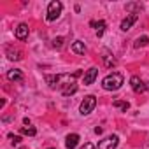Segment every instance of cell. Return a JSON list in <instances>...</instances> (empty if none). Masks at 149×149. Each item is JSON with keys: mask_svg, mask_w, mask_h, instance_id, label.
Masks as SVG:
<instances>
[{"mask_svg": "<svg viewBox=\"0 0 149 149\" xmlns=\"http://www.w3.org/2000/svg\"><path fill=\"white\" fill-rule=\"evenodd\" d=\"M123 81H125V79H123V74H119V72H112V74H109V76L104 77V81H102V88L107 90V91H116V90L121 88Z\"/></svg>", "mask_w": 149, "mask_h": 149, "instance_id": "1", "label": "cell"}, {"mask_svg": "<svg viewBox=\"0 0 149 149\" xmlns=\"http://www.w3.org/2000/svg\"><path fill=\"white\" fill-rule=\"evenodd\" d=\"M95 107H97V98H95V95H86L84 100H83L81 105H79V111H81L83 116H86V114L93 112Z\"/></svg>", "mask_w": 149, "mask_h": 149, "instance_id": "2", "label": "cell"}, {"mask_svg": "<svg viewBox=\"0 0 149 149\" xmlns=\"http://www.w3.org/2000/svg\"><path fill=\"white\" fill-rule=\"evenodd\" d=\"M61 9H63V6H61V2L60 0H53V2L47 6V21H54V19H58L60 18V14H61Z\"/></svg>", "mask_w": 149, "mask_h": 149, "instance_id": "3", "label": "cell"}, {"mask_svg": "<svg viewBox=\"0 0 149 149\" xmlns=\"http://www.w3.org/2000/svg\"><path fill=\"white\" fill-rule=\"evenodd\" d=\"M118 144H119L118 135H111V137H105L104 140L98 142V149H116Z\"/></svg>", "mask_w": 149, "mask_h": 149, "instance_id": "4", "label": "cell"}, {"mask_svg": "<svg viewBox=\"0 0 149 149\" xmlns=\"http://www.w3.org/2000/svg\"><path fill=\"white\" fill-rule=\"evenodd\" d=\"M130 86H132V90H133L135 93H144V91L147 90V86L144 84V81H142L139 76H132V79H130Z\"/></svg>", "mask_w": 149, "mask_h": 149, "instance_id": "5", "label": "cell"}, {"mask_svg": "<svg viewBox=\"0 0 149 149\" xmlns=\"http://www.w3.org/2000/svg\"><path fill=\"white\" fill-rule=\"evenodd\" d=\"M97 76H98V68L91 67L90 70H86V74H84V84H86V86L93 84V83H95V79H97Z\"/></svg>", "mask_w": 149, "mask_h": 149, "instance_id": "6", "label": "cell"}, {"mask_svg": "<svg viewBox=\"0 0 149 149\" xmlns=\"http://www.w3.org/2000/svg\"><path fill=\"white\" fill-rule=\"evenodd\" d=\"M137 19H139L137 14H130V16H126V18L121 21V30H123V32H128V30L132 28V25L137 23Z\"/></svg>", "mask_w": 149, "mask_h": 149, "instance_id": "7", "label": "cell"}, {"mask_svg": "<svg viewBox=\"0 0 149 149\" xmlns=\"http://www.w3.org/2000/svg\"><path fill=\"white\" fill-rule=\"evenodd\" d=\"M14 33H16V39L26 40V39H28V25H26V23H19Z\"/></svg>", "mask_w": 149, "mask_h": 149, "instance_id": "8", "label": "cell"}, {"mask_svg": "<svg viewBox=\"0 0 149 149\" xmlns=\"http://www.w3.org/2000/svg\"><path fill=\"white\" fill-rule=\"evenodd\" d=\"M79 144V135L77 133H68L67 135V139H65V147L67 149H74Z\"/></svg>", "mask_w": 149, "mask_h": 149, "instance_id": "9", "label": "cell"}, {"mask_svg": "<svg viewBox=\"0 0 149 149\" xmlns=\"http://www.w3.org/2000/svg\"><path fill=\"white\" fill-rule=\"evenodd\" d=\"M7 79L9 81H16V83H23V72L21 70H18V68H14V70H9L7 72Z\"/></svg>", "mask_w": 149, "mask_h": 149, "instance_id": "10", "label": "cell"}, {"mask_svg": "<svg viewBox=\"0 0 149 149\" xmlns=\"http://www.w3.org/2000/svg\"><path fill=\"white\" fill-rule=\"evenodd\" d=\"M72 51L76 53V54H84V53H86V46H84V42L76 40V42L72 44Z\"/></svg>", "mask_w": 149, "mask_h": 149, "instance_id": "11", "label": "cell"}, {"mask_svg": "<svg viewBox=\"0 0 149 149\" xmlns=\"http://www.w3.org/2000/svg\"><path fill=\"white\" fill-rule=\"evenodd\" d=\"M142 9H144V6H142L140 2H130V4H126V11H128V13H132V14L140 13Z\"/></svg>", "mask_w": 149, "mask_h": 149, "instance_id": "12", "label": "cell"}, {"mask_svg": "<svg viewBox=\"0 0 149 149\" xmlns=\"http://www.w3.org/2000/svg\"><path fill=\"white\" fill-rule=\"evenodd\" d=\"M147 42H149V37L147 35H142V37H139L135 42H133V47H144V46H147Z\"/></svg>", "mask_w": 149, "mask_h": 149, "instance_id": "13", "label": "cell"}, {"mask_svg": "<svg viewBox=\"0 0 149 149\" xmlns=\"http://www.w3.org/2000/svg\"><path fill=\"white\" fill-rule=\"evenodd\" d=\"M46 83L51 86V88H56V86H60L58 83H60V76H46Z\"/></svg>", "mask_w": 149, "mask_h": 149, "instance_id": "14", "label": "cell"}, {"mask_svg": "<svg viewBox=\"0 0 149 149\" xmlns=\"http://www.w3.org/2000/svg\"><path fill=\"white\" fill-rule=\"evenodd\" d=\"M91 26H95V28H97V35L102 37V33H104V30H105V21H98V23L91 21Z\"/></svg>", "mask_w": 149, "mask_h": 149, "instance_id": "15", "label": "cell"}, {"mask_svg": "<svg viewBox=\"0 0 149 149\" xmlns=\"http://www.w3.org/2000/svg\"><path fill=\"white\" fill-rule=\"evenodd\" d=\"M76 91H77V84H70V86H67V88H61V93H63L65 97L74 95Z\"/></svg>", "mask_w": 149, "mask_h": 149, "instance_id": "16", "label": "cell"}, {"mask_svg": "<svg viewBox=\"0 0 149 149\" xmlns=\"http://www.w3.org/2000/svg\"><path fill=\"white\" fill-rule=\"evenodd\" d=\"M21 133H23V135H28V137H33V135L37 133V130H35L33 126H28V128L23 126V128H21Z\"/></svg>", "mask_w": 149, "mask_h": 149, "instance_id": "17", "label": "cell"}, {"mask_svg": "<svg viewBox=\"0 0 149 149\" xmlns=\"http://www.w3.org/2000/svg\"><path fill=\"white\" fill-rule=\"evenodd\" d=\"M112 105H114V107H121L123 111H128V109H130V104H128V102H121V100H116Z\"/></svg>", "mask_w": 149, "mask_h": 149, "instance_id": "18", "label": "cell"}, {"mask_svg": "<svg viewBox=\"0 0 149 149\" xmlns=\"http://www.w3.org/2000/svg\"><path fill=\"white\" fill-rule=\"evenodd\" d=\"M63 46V37H56L54 40H53V47H56V49H60Z\"/></svg>", "mask_w": 149, "mask_h": 149, "instance_id": "19", "label": "cell"}, {"mask_svg": "<svg viewBox=\"0 0 149 149\" xmlns=\"http://www.w3.org/2000/svg\"><path fill=\"white\" fill-rule=\"evenodd\" d=\"M9 60H21V53L19 51H9Z\"/></svg>", "mask_w": 149, "mask_h": 149, "instance_id": "20", "label": "cell"}, {"mask_svg": "<svg viewBox=\"0 0 149 149\" xmlns=\"http://www.w3.org/2000/svg\"><path fill=\"white\" fill-rule=\"evenodd\" d=\"M111 54H107V56H104V60H105V67H112V65H116V60L114 58H109Z\"/></svg>", "mask_w": 149, "mask_h": 149, "instance_id": "21", "label": "cell"}, {"mask_svg": "<svg viewBox=\"0 0 149 149\" xmlns=\"http://www.w3.org/2000/svg\"><path fill=\"white\" fill-rule=\"evenodd\" d=\"M9 139L13 140V144H14V146H18V144L21 142V137H18V135H14V133H9Z\"/></svg>", "mask_w": 149, "mask_h": 149, "instance_id": "22", "label": "cell"}, {"mask_svg": "<svg viewBox=\"0 0 149 149\" xmlns=\"http://www.w3.org/2000/svg\"><path fill=\"white\" fill-rule=\"evenodd\" d=\"M81 149H95V146H93V144H90V142H88V144H84V146H83V147H81Z\"/></svg>", "mask_w": 149, "mask_h": 149, "instance_id": "23", "label": "cell"}, {"mask_svg": "<svg viewBox=\"0 0 149 149\" xmlns=\"http://www.w3.org/2000/svg\"><path fill=\"white\" fill-rule=\"evenodd\" d=\"M49 149H53V147H49Z\"/></svg>", "mask_w": 149, "mask_h": 149, "instance_id": "24", "label": "cell"}]
</instances>
